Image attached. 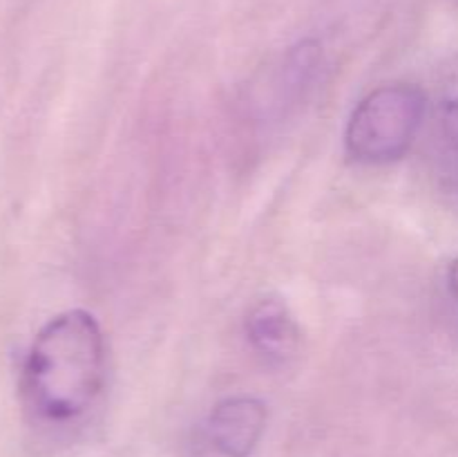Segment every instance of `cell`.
<instances>
[{"label": "cell", "instance_id": "cell-7", "mask_svg": "<svg viewBox=\"0 0 458 457\" xmlns=\"http://www.w3.org/2000/svg\"><path fill=\"white\" fill-rule=\"evenodd\" d=\"M445 287H447V294H450L452 303L458 307V258H454L450 264H447Z\"/></svg>", "mask_w": 458, "mask_h": 457}, {"label": "cell", "instance_id": "cell-8", "mask_svg": "<svg viewBox=\"0 0 458 457\" xmlns=\"http://www.w3.org/2000/svg\"><path fill=\"white\" fill-rule=\"evenodd\" d=\"M450 166H447V182H450L452 193L458 197V152H447Z\"/></svg>", "mask_w": 458, "mask_h": 457}, {"label": "cell", "instance_id": "cell-4", "mask_svg": "<svg viewBox=\"0 0 458 457\" xmlns=\"http://www.w3.org/2000/svg\"><path fill=\"white\" fill-rule=\"evenodd\" d=\"M246 339L250 348L268 363H289L291 358L298 357L302 348V330L295 321L289 305L280 298L258 300L249 309L244 321Z\"/></svg>", "mask_w": 458, "mask_h": 457}, {"label": "cell", "instance_id": "cell-3", "mask_svg": "<svg viewBox=\"0 0 458 457\" xmlns=\"http://www.w3.org/2000/svg\"><path fill=\"white\" fill-rule=\"evenodd\" d=\"M267 403L249 394H235L215 403L208 435L224 457H249L267 430Z\"/></svg>", "mask_w": 458, "mask_h": 457}, {"label": "cell", "instance_id": "cell-1", "mask_svg": "<svg viewBox=\"0 0 458 457\" xmlns=\"http://www.w3.org/2000/svg\"><path fill=\"white\" fill-rule=\"evenodd\" d=\"M106 385V336L88 309L49 318L34 336L22 366V392L38 417L72 421L83 417Z\"/></svg>", "mask_w": 458, "mask_h": 457}, {"label": "cell", "instance_id": "cell-5", "mask_svg": "<svg viewBox=\"0 0 458 457\" xmlns=\"http://www.w3.org/2000/svg\"><path fill=\"white\" fill-rule=\"evenodd\" d=\"M322 67H325V52L318 40L307 39L293 45L286 52L280 76H277L280 106H293L300 99L307 97L318 76L322 74Z\"/></svg>", "mask_w": 458, "mask_h": 457}, {"label": "cell", "instance_id": "cell-2", "mask_svg": "<svg viewBox=\"0 0 458 457\" xmlns=\"http://www.w3.org/2000/svg\"><path fill=\"white\" fill-rule=\"evenodd\" d=\"M428 115V94L414 83H387L358 101L344 128V151L358 164L403 160Z\"/></svg>", "mask_w": 458, "mask_h": 457}, {"label": "cell", "instance_id": "cell-6", "mask_svg": "<svg viewBox=\"0 0 458 457\" xmlns=\"http://www.w3.org/2000/svg\"><path fill=\"white\" fill-rule=\"evenodd\" d=\"M438 121L447 152H458V56L447 65L438 92Z\"/></svg>", "mask_w": 458, "mask_h": 457}]
</instances>
